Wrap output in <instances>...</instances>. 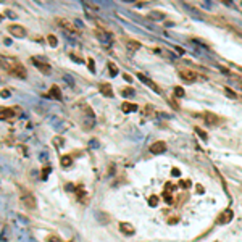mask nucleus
<instances>
[{
  "instance_id": "17",
  "label": "nucleus",
  "mask_w": 242,
  "mask_h": 242,
  "mask_svg": "<svg viewBox=\"0 0 242 242\" xmlns=\"http://www.w3.org/2000/svg\"><path fill=\"white\" fill-rule=\"evenodd\" d=\"M121 110H123V113H133V112H137V105L131 102H123L121 103Z\"/></svg>"
},
{
  "instance_id": "30",
  "label": "nucleus",
  "mask_w": 242,
  "mask_h": 242,
  "mask_svg": "<svg viewBox=\"0 0 242 242\" xmlns=\"http://www.w3.org/2000/svg\"><path fill=\"white\" fill-rule=\"evenodd\" d=\"M174 95L179 97V99H181V97H184V89H182L181 86H176V87H174Z\"/></svg>"
},
{
  "instance_id": "9",
  "label": "nucleus",
  "mask_w": 242,
  "mask_h": 242,
  "mask_svg": "<svg viewBox=\"0 0 242 242\" xmlns=\"http://www.w3.org/2000/svg\"><path fill=\"white\" fill-rule=\"evenodd\" d=\"M233 216H234L233 210H231V208H226L224 212L220 213V216L216 218V223H218V224H226V223H229V221L233 220Z\"/></svg>"
},
{
  "instance_id": "18",
  "label": "nucleus",
  "mask_w": 242,
  "mask_h": 242,
  "mask_svg": "<svg viewBox=\"0 0 242 242\" xmlns=\"http://www.w3.org/2000/svg\"><path fill=\"white\" fill-rule=\"evenodd\" d=\"M171 191H174V186L168 182V184L165 186V194H163V195H165V200H166L168 203L173 202V199H171Z\"/></svg>"
},
{
  "instance_id": "21",
  "label": "nucleus",
  "mask_w": 242,
  "mask_h": 242,
  "mask_svg": "<svg viewBox=\"0 0 242 242\" xmlns=\"http://www.w3.org/2000/svg\"><path fill=\"white\" fill-rule=\"evenodd\" d=\"M163 18H165V15L161 12H150L148 13V19H152V21H161Z\"/></svg>"
},
{
  "instance_id": "11",
  "label": "nucleus",
  "mask_w": 242,
  "mask_h": 242,
  "mask_svg": "<svg viewBox=\"0 0 242 242\" xmlns=\"http://www.w3.org/2000/svg\"><path fill=\"white\" fill-rule=\"evenodd\" d=\"M150 153H153V155H158V153H163L165 150H166V144L163 142V140H157V142H153L150 145Z\"/></svg>"
},
{
  "instance_id": "35",
  "label": "nucleus",
  "mask_w": 242,
  "mask_h": 242,
  "mask_svg": "<svg viewBox=\"0 0 242 242\" xmlns=\"http://www.w3.org/2000/svg\"><path fill=\"white\" fill-rule=\"evenodd\" d=\"M5 15L8 16V18H12V19H15V18H16V13H15V12H12V10H6Z\"/></svg>"
},
{
  "instance_id": "34",
  "label": "nucleus",
  "mask_w": 242,
  "mask_h": 242,
  "mask_svg": "<svg viewBox=\"0 0 242 242\" xmlns=\"http://www.w3.org/2000/svg\"><path fill=\"white\" fill-rule=\"evenodd\" d=\"M63 142H65V139H63V137H55V139H53L55 147H61V145H63Z\"/></svg>"
},
{
  "instance_id": "24",
  "label": "nucleus",
  "mask_w": 242,
  "mask_h": 242,
  "mask_svg": "<svg viewBox=\"0 0 242 242\" xmlns=\"http://www.w3.org/2000/svg\"><path fill=\"white\" fill-rule=\"evenodd\" d=\"M74 192H76V195H78V199L82 200V195H86L84 186H82V184H78V186H76V189H74Z\"/></svg>"
},
{
  "instance_id": "27",
  "label": "nucleus",
  "mask_w": 242,
  "mask_h": 242,
  "mask_svg": "<svg viewBox=\"0 0 242 242\" xmlns=\"http://www.w3.org/2000/svg\"><path fill=\"white\" fill-rule=\"evenodd\" d=\"M47 40H48V45H50V47H57L58 45V40H57V37H55L53 34H48Z\"/></svg>"
},
{
  "instance_id": "29",
  "label": "nucleus",
  "mask_w": 242,
  "mask_h": 242,
  "mask_svg": "<svg viewBox=\"0 0 242 242\" xmlns=\"http://www.w3.org/2000/svg\"><path fill=\"white\" fill-rule=\"evenodd\" d=\"M224 94H226L228 97H229V99H234V100L237 99V94L233 91V89H229V87H224Z\"/></svg>"
},
{
  "instance_id": "33",
  "label": "nucleus",
  "mask_w": 242,
  "mask_h": 242,
  "mask_svg": "<svg viewBox=\"0 0 242 242\" xmlns=\"http://www.w3.org/2000/svg\"><path fill=\"white\" fill-rule=\"evenodd\" d=\"M48 174H50V166L42 168V174H40V178H42V179H47V178H48Z\"/></svg>"
},
{
  "instance_id": "14",
  "label": "nucleus",
  "mask_w": 242,
  "mask_h": 242,
  "mask_svg": "<svg viewBox=\"0 0 242 242\" xmlns=\"http://www.w3.org/2000/svg\"><path fill=\"white\" fill-rule=\"evenodd\" d=\"M44 97H48V99H55V100H61V91L57 84H53L48 91V94H45Z\"/></svg>"
},
{
  "instance_id": "39",
  "label": "nucleus",
  "mask_w": 242,
  "mask_h": 242,
  "mask_svg": "<svg viewBox=\"0 0 242 242\" xmlns=\"http://www.w3.org/2000/svg\"><path fill=\"white\" fill-rule=\"evenodd\" d=\"M171 174H173V176H179V174H181V171H179L178 168H173V169H171Z\"/></svg>"
},
{
  "instance_id": "26",
  "label": "nucleus",
  "mask_w": 242,
  "mask_h": 242,
  "mask_svg": "<svg viewBox=\"0 0 242 242\" xmlns=\"http://www.w3.org/2000/svg\"><path fill=\"white\" fill-rule=\"evenodd\" d=\"M107 66H108L110 76H113V78H115V76L118 74V68H116V65L113 63V61H108V65H107Z\"/></svg>"
},
{
  "instance_id": "23",
  "label": "nucleus",
  "mask_w": 242,
  "mask_h": 242,
  "mask_svg": "<svg viewBox=\"0 0 242 242\" xmlns=\"http://www.w3.org/2000/svg\"><path fill=\"white\" fill-rule=\"evenodd\" d=\"M194 131H195V134H197V136H199L200 139L203 140V142H207V140H208V134H207L203 129H200L199 126H195V127H194Z\"/></svg>"
},
{
  "instance_id": "4",
  "label": "nucleus",
  "mask_w": 242,
  "mask_h": 242,
  "mask_svg": "<svg viewBox=\"0 0 242 242\" xmlns=\"http://www.w3.org/2000/svg\"><path fill=\"white\" fill-rule=\"evenodd\" d=\"M8 31L13 37H18V39H23L26 37V27H23L21 24H10Z\"/></svg>"
},
{
  "instance_id": "6",
  "label": "nucleus",
  "mask_w": 242,
  "mask_h": 242,
  "mask_svg": "<svg viewBox=\"0 0 242 242\" xmlns=\"http://www.w3.org/2000/svg\"><path fill=\"white\" fill-rule=\"evenodd\" d=\"M21 110L18 108V107H13V108H5L3 107L2 110H0V116H2V120H13L16 116V113H19Z\"/></svg>"
},
{
  "instance_id": "8",
  "label": "nucleus",
  "mask_w": 242,
  "mask_h": 242,
  "mask_svg": "<svg viewBox=\"0 0 242 242\" xmlns=\"http://www.w3.org/2000/svg\"><path fill=\"white\" fill-rule=\"evenodd\" d=\"M179 78H181L184 82H187V84H192V82L197 81L199 76H197L194 71H191V70H182V71H179Z\"/></svg>"
},
{
  "instance_id": "7",
  "label": "nucleus",
  "mask_w": 242,
  "mask_h": 242,
  "mask_svg": "<svg viewBox=\"0 0 242 242\" xmlns=\"http://www.w3.org/2000/svg\"><path fill=\"white\" fill-rule=\"evenodd\" d=\"M58 26L63 27V31H66V32H71V34H79V29H76L74 24L71 21H68V19H63V18H58L57 19Z\"/></svg>"
},
{
  "instance_id": "42",
  "label": "nucleus",
  "mask_w": 242,
  "mask_h": 242,
  "mask_svg": "<svg viewBox=\"0 0 242 242\" xmlns=\"http://www.w3.org/2000/svg\"><path fill=\"white\" fill-rule=\"evenodd\" d=\"M3 42H5V44H6V45H10V44H12V40H10V39H8V37H5V39H3Z\"/></svg>"
},
{
  "instance_id": "40",
  "label": "nucleus",
  "mask_w": 242,
  "mask_h": 242,
  "mask_svg": "<svg viewBox=\"0 0 242 242\" xmlns=\"http://www.w3.org/2000/svg\"><path fill=\"white\" fill-rule=\"evenodd\" d=\"M123 78H124V79H126V81H127V82H131V81H133V78H131V76H129V74H126V73H124V74H123Z\"/></svg>"
},
{
  "instance_id": "31",
  "label": "nucleus",
  "mask_w": 242,
  "mask_h": 242,
  "mask_svg": "<svg viewBox=\"0 0 242 242\" xmlns=\"http://www.w3.org/2000/svg\"><path fill=\"white\" fill-rule=\"evenodd\" d=\"M179 186H181L182 189H189L191 187V181H189V179H181V181H179Z\"/></svg>"
},
{
  "instance_id": "12",
  "label": "nucleus",
  "mask_w": 242,
  "mask_h": 242,
  "mask_svg": "<svg viewBox=\"0 0 242 242\" xmlns=\"http://www.w3.org/2000/svg\"><path fill=\"white\" fill-rule=\"evenodd\" d=\"M137 79H140V82H144L145 86H148L150 89H153V91L157 92V94H160V89H158V86L155 84V82L152 81V79H148L145 74H142V73H137Z\"/></svg>"
},
{
  "instance_id": "19",
  "label": "nucleus",
  "mask_w": 242,
  "mask_h": 242,
  "mask_svg": "<svg viewBox=\"0 0 242 242\" xmlns=\"http://www.w3.org/2000/svg\"><path fill=\"white\" fill-rule=\"evenodd\" d=\"M126 47L129 48V52H136V50H139V48H140V42L129 39V40H126Z\"/></svg>"
},
{
  "instance_id": "22",
  "label": "nucleus",
  "mask_w": 242,
  "mask_h": 242,
  "mask_svg": "<svg viewBox=\"0 0 242 242\" xmlns=\"http://www.w3.org/2000/svg\"><path fill=\"white\" fill-rule=\"evenodd\" d=\"M84 8L89 12V15L91 16H94L97 12H99V6L97 5H92V3H89V2H84Z\"/></svg>"
},
{
  "instance_id": "44",
  "label": "nucleus",
  "mask_w": 242,
  "mask_h": 242,
  "mask_svg": "<svg viewBox=\"0 0 242 242\" xmlns=\"http://www.w3.org/2000/svg\"><path fill=\"white\" fill-rule=\"evenodd\" d=\"M239 87H241V89H242V82H239Z\"/></svg>"
},
{
  "instance_id": "2",
  "label": "nucleus",
  "mask_w": 242,
  "mask_h": 242,
  "mask_svg": "<svg viewBox=\"0 0 242 242\" xmlns=\"http://www.w3.org/2000/svg\"><path fill=\"white\" fill-rule=\"evenodd\" d=\"M84 112H86V116H84V121H82V127L89 131V129H92L95 124V115H94V112H92V108L87 105L84 107Z\"/></svg>"
},
{
  "instance_id": "41",
  "label": "nucleus",
  "mask_w": 242,
  "mask_h": 242,
  "mask_svg": "<svg viewBox=\"0 0 242 242\" xmlns=\"http://www.w3.org/2000/svg\"><path fill=\"white\" fill-rule=\"evenodd\" d=\"M197 192H200V194H202V192H205V189H203V186H197Z\"/></svg>"
},
{
  "instance_id": "25",
  "label": "nucleus",
  "mask_w": 242,
  "mask_h": 242,
  "mask_svg": "<svg viewBox=\"0 0 242 242\" xmlns=\"http://www.w3.org/2000/svg\"><path fill=\"white\" fill-rule=\"evenodd\" d=\"M134 94H136V91H134L133 87H123L121 89V95L123 97H133Z\"/></svg>"
},
{
  "instance_id": "28",
  "label": "nucleus",
  "mask_w": 242,
  "mask_h": 242,
  "mask_svg": "<svg viewBox=\"0 0 242 242\" xmlns=\"http://www.w3.org/2000/svg\"><path fill=\"white\" fill-rule=\"evenodd\" d=\"M158 202H160L158 195H150V197H148V205H150V207H157Z\"/></svg>"
},
{
  "instance_id": "43",
  "label": "nucleus",
  "mask_w": 242,
  "mask_h": 242,
  "mask_svg": "<svg viewBox=\"0 0 242 242\" xmlns=\"http://www.w3.org/2000/svg\"><path fill=\"white\" fill-rule=\"evenodd\" d=\"M176 50H178V52H179V53H181V55H182V53H184V50H182V48H181V47H176Z\"/></svg>"
},
{
  "instance_id": "10",
  "label": "nucleus",
  "mask_w": 242,
  "mask_h": 242,
  "mask_svg": "<svg viewBox=\"0 0 242 242\" xmlns=\"http://www.w3.org/2000/svg\"><path fill=\"white\" fill-rule=\"evenodd\" d=\"M21 202H23V205L26 207V208H29V210H34V208H36V205H37L32 194H23V195H21Z\"/></svg>"
},
{
  "instance_id": "5",
  "label": "nucleus",
  "mask_w": 242,
  "mask_h": 242,
  "mask_svg": "<svg viewBox=\"0 0 242 242\" xmlns=\"http://www.w3.org/2000/svg\"><path fill=\"white\" fill-rule=\"evenodd\" d=\"M31 61H32L34 66H36L40 73H44V74H50L52 73V68H50V65H48L47 61H40L39 58H31Z\"/></svg>"
},
{
  "instance_id": "37",
  "label": "nucleus",
  "mask_w": 242,
  "mask_h": 242,
  "mask_svg": "<svg viewBox=\"0 0 242 242\" xmlns=\"http://www.w3.org/2000/svg\"><path fill=\"white\" fill-rule=\"evenodd\" d=\"M2 97H3V99L10 97V91H8V89H2Z\"/></svg>"
},
{
  "instance_id": "32",
  "label": "nucleus",
  "mask_w": 242,
  "mask_h": 242,
  "mask_svg": "<svg viewBox=\"0 0 242 242\" xmlns=\"http://www.w3.org/2000/svg\"><path fill=\"white\" fill-rule=\"evenodd\" d=\"M87 65H89V71L94 73L95 71V61H94V58H87Z\"/></svg>"
},
{
  "instance_id": "15",
  "label": "nucleus",
  "mask_w": 242,
  "mask_h": 242,
  "mask_svg": "<svg viewBox=\"0 0 242 242\" xmlns=\"http://www.w3.org/2000/svg\"><path fill=\"white\" fill-rule=\"evenodd\" d=\"M120 231L124 234V236H134V233H136V228H134L131 223H121V224H120Z\"/></svg>"
},
{
  "instance_id": "20",
  "label": "nucleus",
  "mask_w": 242,
  "mask_h": 242,
  "mask_svg": "<svg viewBox=\"0 0 242 242\" xmlns=\"http://www.w3.org/2000/svg\"><path fill=\"white\" fill-rule=\"evenodd\" d=\"M71 163H73V158H71V155H61L60 157V165L63 168H68V166H71Z\"/></svg>"
},
{
  "instance_id": "13",
  "label": "nucleus",
  "mask_w": 242,
  "mask_h": 242,
  "mask_svg": "<svg viewBox=\"0 0 242 242\" xmlns=\"http://www.w3.org/2000/svg\"><path fill=\"white\" fill-rule=\"evenodd\" d=\"M203 121H205L208 126H216V124L220 123V118H218L216 115H213V113H210V112H205L203 113Z\"/></svg>"
},
{
  "instance_id": "1",
  "label": "nucleus",
  "mask_w": 242,
  "mask_h": 242,
  "mask_svg": "<svg viewBox=\"0 0 242 242\" xmlns=\"http://www.w3.org/2000/svg\"><path fill=\"white\" fill-rule=\"evenodd\" d=\"M2 63H3V70H6V73L18 79H26L27 78V71L26 68L19 63L16 58H5L2 57Z\"/></svg>"
},
{
  "instance_id": "3",
  "label": "nucleus",
  "mask_w": 242,
  "mask_h": 242,
  "mask_svg": "<svg viewBox=\"0 0 242 242\" xmlns=\"http://www.w3.org/2000/svg\"><path fill=\"white\" fill-rule=\"evenodd\" d=\"M95 36H97V39L102 44H105V45H112L113 44V34L107 29H102V27L95 29Z\"/></svg>"
},
{
  "instance_id": "36",
  "label": "nucleus",
  "mask_w": 242,
  "mask_h": 242,
  "mask_svg": "<svg viewBox=\"0 0 242 242\" xmlns=\"http://www.w3.org/2000/svg\"><path fill=\"white\" fill-rule=\"evenodd\" d=\"M70 58H71V60H74V61H78V63H82V61H84L82 58L76 57V55H73V53H70Z\"/></svg>"
},
{
  "instance_id": "38",
  "label": "nucleus",
  "mask_w": 242,
  "mask_h": 242,
  "mask_svg": "<svg viewBox=\"0 0 242 242\" xmlns=\"http://www.w3.org/2000/svg\"><path fill=\"white\" fill-rule=\"evenodd\" d=\"M48 242H61L57 236H48Z\"/></svg>"
},
{
  "instance_id": "16",
  "label": "nucleus",
  "mask_w": 242,
  "mask_h": 242,
  "mask_svg": "<svg viewBox=\"0 0 242 242\" xmlns=\"http://www.w3.org/2000/svg\"><path fill=\"white\" fill-rule=\"evenodd\" d=\"M99 91L105 97H113V89H112V86H110L108 82H102V84L99 86Z\"/></svg>"
}]
</instances>
